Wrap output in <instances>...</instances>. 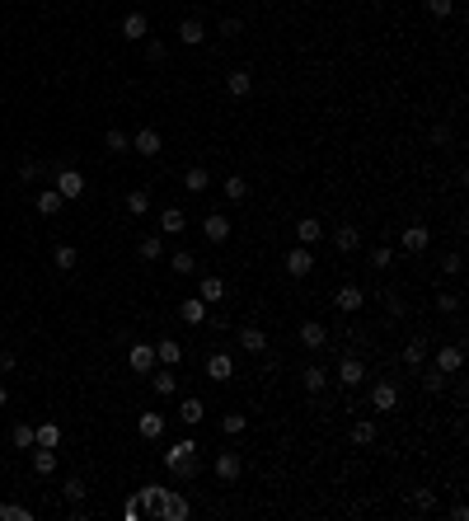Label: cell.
<instances>
[{
  "mask_svg": "<svg viewBox=\"0 0 469 521\" xmlns=\"http://www.w3.org/2000/svg\"><path fill=\"white\" fill-rule=\"evenodd\" d=\"M192 507H188V498L178 489H164L160 493V507H155V521H183Z\"/></svg>",
  "mask_w": 469,
  "mask_h": 521,
  "instance_id": "obj_1",
  "label": "cell"
},
{
  "mask_svg": "<svg viewBox=\"0 0 469 521\" xmlns=\"http://www.w3.org/2000/svg\"><path fill=\"white\" fill-rule=\"evenodd\" d=\"M333 305H338L343 315H357L361 305H366V291H361L357 282H343V286H338V291H333Z\"/></svg>",
  "mask_w": 469,
  "mask_h": 521,
  "instance_id": "obj_2",
  "label": "cell"
},
{
  "mask_svg": "<svg viewBox=\"0 0 469 521\" xmlns=\"http://www.w3.org/2000/svg\"><path fill=\"white\" fill-rule=\"evenodd\" d=\"M432 366H437L441 376H455V371L465 366V347H460V343H446V347H437V357H432Z\"/></svg>",
  "mask_w": 469,
  "mask_h": 521,
  "instance_id": "obj_3",
  "label": "cell"
},
{
  "mask_svg": "<svg viewBox=\"0 0 469 521\" xmlns=\"http://www.w3.org/2000/svg\"><path fill=\"white\" fill-rule=\"evenodd\" d=\"M52 188L62 193L66 202H76V197H85V174H80V169H62V174H57V183H52Z\"/></svg>",
  "mask_w": 469,
  "mask_h": 521,
  "instance_id": "obj_4",
  "label": "cell"
},
{
  "mask_svg": "<svg viewBox=\"0 0 469 521\" xmlns=\"http://www.w3.org/2000/svg\"><path fill=\"white\" fill-rule=\"evenodd\" d=\"M202 235H206V244H225V239H230V216L206 211V216H202Z\"/></svg>",
  "mask_w": 469,
  "mask_h": 521,
  "instance_id": "obj_5",
  "label": "cell"
},
{
  "mask_svg": "<svg viewBox=\"0 0 469 521\" xmlns=\"http://www.w3.org/2000/svg\"><path fill=\"white\" fill-rule=\"evenodd\" d=\"M239 474H244V456H239V451H220L216 456V479L220 484H234Z\"/></svg>",
  "mask_w": 469,
  "mask_h": 521,
  "instance_id": "obj_6",
  "label": "cell"
},
{
  "mask_svg": "<svg viewBox=\"0 0 469 521\" xmlns=\"http://www.w3.org/2000/svg\"><path fill=\"white\" fill-rule=\"evenodd\" d=\"M286 272H291V277H310V272H314V253H310V244H296V249L286 253Z\"/></svg>",
  "mask_w": 469,
  "mask_h": 521,
  "instance_id": "obj_7",
  "label": "cell"
},
{
  "mask_svg": "<svg viewBox=\"0 0 469 521\" xmlns=\"http://www.w3.org/2000/svg\"><path fill=\"white\" fill-rule=\"evenodd\" d=\"M394 404H399V390H394L390 380H375L371 385V409L375 413H394Z\"/></svg>",
  "mask_w": 469,
  "mask_h": 521,
  "instance_id": "obj_8",
  "label": "cell"
},
{
  "mask_svg": "<svg viewBox=\"0 0 469 521\" xmlns=\"http://www.w3.org/2000/svg\"><path fill=\"white\" fill-rule=\"evenodd\" d=\"M239 347L249 352V357H263L267 352V333L258 324H239Z\"/></svg>",
  "mask_w": 469,
  "mask_h": 521,
  "instance_id": "obj_9",
  "label": "cell"
},
{
  "mask_svg": "<svg viewBox=\"0 0 469 521\" xmlns=\"http://www.w3.org/2000/svg\"><path fill=\"white\" fill-rule=\"evenodd\" d=\"M188 456H197V442H192V437H178V442H174L169 451H164V470L174 474V470H178V465H183Z\"/></svg>",
  "mask_w": 469,
  "mask_h": 521,
  "instance_id": "obj_10",
  "label": "cell"
},
{
  "mask_svg": "<svg viewBox=\"0 0 469 521\" xmlns=\"http://www.w3.org/2000/svg\"><path fill=\"white\" fill-rule=\"evenodd\" d=\"M300 347H310V352L328 347V329L319 324V319H305V324H300Z\"/></svg>",
  "mask_w": 469,
  "mask_h": 521,
  "instance_id": "obj_11",
  "label": "cell"
},
{
  "mask_svg": "<svg viewBox=\"0 0 469 521\" xmlns=\"http://www.w3.org/2000/svg\"><path fill=\"white\" fill-rule=\"evenodd\" d=\"M127 362H132V371H141V376H150V371H155V347H150V343H136V347H132V352H127Z\"/></svg>",
  "mask_w": 469,
  "mask_h": 521,
  "instance_id": "obj_12",
  "label": "cell"
},
{
  "mask_svg": "<svg viewBox=\"0 0 469 521\" xmlns=\"http://www.w3.org/2000/svg\"><path fill=\"white\" fill-rule=\"evenodd\" d=\"M132 151H141V155H160V151H164V137H160L155 127H141L136 137H132Z\"/></svg>",
  "mask_w": 469,
  "mask_h": 521,
  "instance_id": "obj_13",
  "label": "cell"
},
{
  "mask_svg": "<svg viewBox=\"0 0 469 521\" xmlns=\"http://www.w3.org/2000/svg\"><path fill=\"white\" fill-rule=\"evenodd\" d=\"M188 230V211L183 207H164L160 211V235H183Z\"/></svg>",
  "mask_w": 469,
  "mask_h": 521,
  "instance_id": "obj_14",
  "label": "cell"
},
{
  "mask_svg": "<svg viewBox=\"0 0 469 521\" xmlns=\"http://www.w3.org/2000/svg\"><path fill=\"white\" fill-rule=\"evenodd\" d=\"M225 90H230L234 99H249V95H253V71H244V66H234L230 76H225Z\"/></svg>",
  "mask_w": 469,
  "mask_h": 521,
  "instance_id": "obj_15",
  "label": "cell"
},
{
  "mask_svg": "<svg viewBox=\"0 0 469 521\" xmlns=\"http://www.w3.org/2000/svg\"><path fill=\"white\" fill-rule=\"evenodd\" d=\"M178 43H183V48H202V43H206V24H202V19H183V24H178Z\"/></svg>",
  "mask_w": 469,
  "mask_h": 521,
  "instance_id": "obj_16",
  "label": "cell"
},
{
  "mask_svg": "<svg viewBox=\"0 0 469 521\" xmlns=\"http://www.w3.org/2000/svg\"><path fill=\"white\" fill-rule=\"evenodd\" d=\"M150 385H155V395H174V390H178V366H155V371H150Z\"/></svg>",
  "mask_w": 469,
  "mask_h": 521,
  "instance_id": "obj_17",
  "label": "cell"
},
{
  "mask_svg": "<svg viewBox=\"0 0 469 521\" xmlns=\"http://www.w3.org/2000/svg\"><path fill=\"white\" fill-rule=\"evenodd\" d=\"M333 244H338V253H357L361 249V225H338V230H333Z\"/></svg>",
  "mask_w": 469,
  "mask_h": 521,
  "instance_id": "obj_18",
  "label": "cell"
},
{
  "mask_svg": "<svg viewBox=\"0 0 469 521\" xmlns=\"http://www.w3.org/2000/svg\"><path fill=\"white\" fill-rule=\"evenodd\" d=\"M296 239H300V244H319V239H324V221H319V216H300V221H296Z\"/></svg>",
  "mask_w": 469,
  "mask_h": 521,
  "instance_id": "obj_19",
  "label": "cell"
},
{
  "mask_svg": "<svg viewBox=\"0 0 469 521\" xmlns=\"http://www.w3.org/2000/svg\"><path fill=\"white\" fill-rule=\"evenodd\" d=\"M432 244V230L427 225H404V253H422Z\"/></svg>",
  "mask_w": 469,
  "mask_h": 521,
  "instance_id": "obj_20",
  "label": "cell"
},
{
  "mask_svg": "<svg viewBox=\"0 0 469 521\" xmlns=\"http://www.w3.org/2000/svg\"><path fill=\"white\" fill-rule=\"evenodd\" d=\"M197 296H202L206 305H220V300H225V282H220L216 272H206L202 282H197Z\"/></svg>",
  "mask_w": 469,
  "mask_h": 521,
  "instance_id": "obj_21",
  "label": "cell"
},
{
  "mask_svg": "<svg viewBox=\"0 0 469 521\" xmlns=\"http://www.w3.org/2000/svg\"><path fill=\"white\" fill-rule=\"evenodd\" d=\"M178 319H183V324H202V319H206V300L202 296L178 300Z\"/></svg>",
  "mask_w": 469,
  "mask_h": 521,
  "instance_id": "obj_22",
  "label": "cell"
},
{
  "mask_svg": "<svg viewBox=\"0 0 469 521\" xmlns=\"http://www.w3.org/2000/svg\"><path fill=\"white\" fill-rule=\"evenodd\" d=\"M206 376H211V380H230L234 376L230 352H211V357H206Z\"/></svg>",
  "mask_w": 469,
  "mask_h": 521,
  "instance_id": "obj_23",
  "label": "cell"
},
{
  "mask_svg": "<svg viewBox=\"0 0 469 521\" xmlns=\"http://www.w3.org/2000/svg\"><path fill=\"white\" fill-rule=\"evenodd\" d=\"M300 385H305L310 395H319V390H324V385H328V366L310 362V366H305V371H300Z\"/></svg>",
  "mask_w": 469,
  "mask_h": 521,
  "instance_id": "obj_24",
  "label": "cell"
},
{
  "mask_svg": "<svg viewBox=\"0 0 469 521\" xmlns=\"http://www.w3.org/2000/svg\"><path fill=\"white\" fill-rule=\"evenodd\" d=\"M146 33H150V19L141 15V10H132V15L122 19V38H132V43H141Z\"/></svg>",
  "mask_w": 469,
  "mask_h": 521,
  "instance_id": "obj_25",
  "label": "cell"
},
{
  "mask_svg": "<svg viewBox=\"0 0 469 521\" xmlns=\"http://www.w3.org/2000/svg\"><path fill=\"white\" fill-rule=\"evenodd\" d=\"M338 380H343V385H361V380H366L361 357H343V362H338Z\"/></svg>",
  "mask_w": 469,
  "mask_h": 521,
  "instance_id": "obj_26",
  "label": "cell"
},
{
  "mask_svg": "<svg viewBox=\"0 0 469 521\" xmlns=\"http://www.w3.org/2000/svg\"><path fill=\"white\" fill-rule=\"evenodd\" d=\"M155 362L160 366H178V362H183V347L174 343V338H160V343H155Z\"/></svg>",
  "mask_w": 469,
  "mask_h": 521,
  "instance_id": "obj_27",
  "label": "cell"
},
{
  "mask_svg": "<svg viewBox=\"0 0 469 521\" xmlns=\"http://www.w3.org/2000/svg\"><path fill=\"white\" fill-rule=\"evenodd\" d=\"M62 207H66V197H62L57 188H43V193H38V216H57Z\"/></svg>",
  "mask_w": 469,
  "mask_h": 521,
  "instance_id": "obj_28",
  "label": "cell"
},
{
  "mask_svg": "<svg viewBox=\"0 0 469 521\" xmlns=\"http://www.w3.org/2000/svg\"><path fill=\"white\" fill-rule=\"evenodd\" d=\"M141 437H146V442H160V437H164V413H141Z\"/></svg>",
  "mask_w": 469,
  "mask_h": 521,
  "instance_id": "obj_29",
  "label": "cell"
},
{
  "mask_svg": "<svg viewBox=\"0 0 469 521\" xmlns=\"http://www.w3.org/2000/svg\"><path fill=\"white\" fill-rule=\"evenodd\" d=\"M33 446H52V451H57V446H62V427H57V423L33 427Z\"/></svg>",
  "mask_w": 469,
  "mask_h": 521,
  "instance_id": "obj_30",
  "label": "cell"
},
{
  "mask_svg": "<svg viewBox=\"0 0 469 521\" xmlns=\"http://www.w3.org/2000/svg\"><path fill=\"white\" fill-rule=\"evenodd\" d=\"M57 470V451L52 446H33V474H52Z\"/></svg>",
  "mask_w": 469,
  "mask_h": 521,
  "instance_id": "obj_31",
  "label": "cell"
},
{
  "mask_svg": "<svg viewBox=\"0 0 469 521\" xmlns=\"http://www.w3.org/2000/svg\"><path fill=\"white\" fill-rule=\"evenodd\" d=\"M183 188L188 193H206V188H211V174H206L202 165H192V169L183 174Z\"/></svg>",
  "mask_w": 469,
  "mask_h": 521,
  "instance_id": "obj_32",
  "label": "cell"
},
{
  "mask_svg": "<svg viewBox=\"0 0 469 521\" xmlns=\"http://www.w3.org/2000/svg\"><path fill=\"white\" fill-rule=\"evenodd\" d=\"M160 484H146V489L136 493V503H141V517H155V507H160Z\"/></svg>",
  "mask_w": 469,
  "mask_h": 521,
  "instance_id": "obj_33",
  "label": "cell"
},
{
  "mask_svg": "<svg viewBox=\"0 0 469 521\" xmlns=\"http://www.w3.org/2000/svg\"><path fill=\"white\" fill-rule=\"evenodd\" d=\"M52 263H57V268L62 272H71L80 263V253H76V244H57V249H52Z\"/></svg>",
  "mask_w": 469,
  "mask_h": 521,
  "instance_id": "obj_34",
  "label": "cell"
},
{
  "mask_svg": "<svg viewBox=\"0 0 469 521\" xmlns=\"http://www.w3.org/2000/svg\"><path fill=\"white\" fill-rule=\"evenodd\" d=\"M178 418H183L188 427H197L206 418V409H202V399H183V404H178Z\"/></svg>",
  "mask_w": 469,
  "mask_h": 521,
  "instance_id": "obj_35",
  "label": "cell"
},
{
  "mask_svg": "<svg viewBox=\"0 0 469 521\" xmlns=\"http://www.w3.org/2000/svg\"><path fill=\"white\" fill-rule=\"evenodd\" d=\"M422 362H427V343H422V338H413V343L404 347V366H408V371H418Z\"/></svg>",
  "mask_w": 469,
  "mask_h": 521,
  "instance_id": "obj_36",
  "label": "cell"
},
{
  "mask_svg": "<svg viewBox=\"0 0 469 521\" xmlns=\"http://www.w3.org/2000/svg\"><path fill=\"white\" fill-rule=\"evenodd\" d=\"M220 193H225V197H230V202H244V197H249V183H244V179H239V174H230V179H225V183H220Z\"/></svg>",
  "mask_w": 469,
  "mask_h": 521,
  "instance_id": "obj_37",
  "label": "cell"
},
{
  "mask_svg": "<svg viewBox=\"0 0 469 521\" xmlns=\"http://www.w3.org/2000/svg\"><path fill=\"white\" fill-rule=\"evenodd\" d=\"M127 211H132V216H146V211H150V193L132 188V193H127Z\"/></svg>",
  "mask_w": 469,
  "mask_h": 521,
  "instance_id": "obj_38",
  "label": "cell"
},
{
  "mask_svg": "<svg viewBox=\"0 0 469 521\" xmlns=\"http://www.w3.org/2000/svg\"><path fill=\"white\" fill-rule=\"evenodd\" d=\"M169 268L178 272V277H192V272H197V258H192V253H188V249H178V253H174V258H169Z\"/></svg>",
  "mask_w": 469,
  "mask_h": 521,
  "instance_id": "obj_39",
  "label": "cell"
},
{
  "mask_svg": "<svg viewBox=\"0 0 469 521\" xmlns=\"http://www.w3.org/2000/svg\"><path fill=\"white\" fill-rule=\"evenodd\" d=\"M104 146H108L113 155H122L127 146H132V137H127V132H118V127H108V132H104Z\"/></svg>",
  "mask_w": 469,
  "mask_h": 521,
  "instance_id": "obj_40",
  "label": "cell"
},
{
  "mask_svg": "<svg viewBox=\"0 0 469 521\" xmlns=\"http://www.w3.org/2000/svg\"><path fill=\"white\" fill-rule=\"evenodd\" d=\"M136 253H141V258H160V253H164V239H160V235H141Z\"/></svg>",
  "mask_w": 469,
  "mask_h": 521,
  "instance_id": "obj_41",
  "label": "cell"
},
{
  "mask_svg": "<svg viewBox=\"0 0 469 521\" xmlns=\"http://www.w3.org/2000/svg\"><path fill=\"white\" fill-rule=\"evenodd\" d=\"M244 427H249V418H244V413H225V418H220V432H225V437H239Z\"/></svg>",
  "mask_w": 469,
  "mask_h": 521,
  "instance_id": "obj_42",
  "label": "cell"
},
{
  "mask_svg": "<svg viewBox=\"0 0 469 521\" xmlns=\"http://www.w3.org/2000/svg\"><path fill=\"white\" fill-rule=\"evenodd\" d=\"M352 442H357V446H371L375 442V423H371V418H361V423L352 427Z\"/></svg>",
  "mask_w": 469,
  "mask_h": 521,
  "instance_id": "obj_43",
  "label": "cell"
},
{
  "mask_svg": "<svg viewBox=\"0 0 469 521\" xmlns=\"http://www.w3.org/2000/svg\"><path fill=\"white\" fill-rule=\"evenodd\" d=\"M33 512L24 503H0V521H29Z\"/></svg>",
  "mask_w": 469,
  "mask_h": 521,
  "instance_id": "obj_44",
  "label": "cell"
},
{
  "mask_svg": "<svg viewBox=\"0 0 469 521\" xmlns=\"http://www.w3.org/2000/svg\"><path fill=\"white\" fill-rule=\"evenodd\" d=\"M10 442H15L19 451H33V427H29V423H15V432H10Z\"/></svg>",
  "mask_w": 469,
  "mask_h": 521,
  "instance_id": "obj_45",
  "label": "cell"
},
{
  "mask_svg": "<svg viewBox=\"0 0 469 521\" xmlns=\"http://www.w3.org/2000/svg\"><path fill=\"white\" fill-rule=\"evenodd\" d=\"M85 493H90V489H85V479H66V498H71V503H85Z\"/></svg>",
  "mask_w": 469,
  "mask_h": 521,
  "instance_id": "obj_46",
  "label": "cell"
},
{
  "mask_svg": "<svg viewBox=\"0 0 469 521\" xmlns=\"http://www.w3.org/2000/svg\"><path fill=\"white\" fill-rule=\"evenodd\" d=\"M441 385H446V376H441L437 366H432V371H427V376H422V390H427V395H437Z\"/></svg>",
  "mask_w": 469,
  "mask_h": 521,
  "instance_id": "obj_47",
  "label": "cell"
},
{
  "mask_svg": "<svg viewBox=\"0 0 469 521\" xmlns=\"http://www.w3.org/2000/svg\"><path fill=\"white\" fill-rule=\"evenodd\" d=\"M451 10H455V0H427V15L432 19H446Z\"/></svg>",
  "mask_w": 469,
  "mask_h": 521,
  "instance_id": "obj_48",
  "label": "cell"
},
{
  "mask_svg": "<svg viewBox=\"0 0 469 521\" xmlns=\"http://www.w3.org/2000/svg\"><path fill=\"white\" fill-rule=\"evenodd\" d=\"M19 179H24V183L43 179V165H38V160H24V165H19Z\"/></svg>",
  "mask_w": 469,
  "mask_h": 521,
  "instance_id": "obj_49",
  "label": "cell"
},
{
  "mask_svg": "<svg viewBox=\"0 0 469 521\" xmlns=\"http://www.w3.org/2000/svg\"><path fill=\"white\" fill-rule=\"evenodd\" d=\"M197 470H202V460H197V456H188V460H183V465H178L174 474H178V479H197Z\"/></svg>",
  "mask_w": 469,
  "mask_h": 521,
  "instance_id": "obj_50",
  "label": "cell"
},
{
  "mask_svg": "<svg viewBox=\"0 0 469 521\" xmlns=\"http://www.w3.org/2000/svg\"><path fill=\"white\" fill-rule=\"evenodd\" d=\"M390 263H394V249H385V244L371 249V268H390Z\"/></svg>",
  "mask_w": 469,
  "mask_h": 521,
  "instance_id": "obj_51",
  "label": "cell"
},
{
  "mask_svg": "<svg viewBox=\"0 0 469 521\" xmlns=\"http://www.w3.org/2000/svg\"><path fill=\"white\" fill-rule=\"evenodd\" d=\"M437 305L446 310V315H455V310H460V296H451V291H441V296H437Z\"/></svg>",
  "mask_w": 469,
  "mask_h": 521,
  "instance_id": "obj_52",
  "label": "cell"
},
{
  "mask_svg": "<svg viewBox=\"0 0 469 521\" xmlns=\"http://www.w3.org/2000/svg\"><path fill=\"white\" fill-rule=\"evenodd\" d=\"M418 507H422V512H437V493H432V489H418Z\"/></svg>",
  "mask_w": 469,
  "mask_h": 521,
  "instance_id": "obj_53",
  "label": "cell"
},
{
  "mask_svg": "<svg viewBox=\"0 0 469 521\" xmlns=\"http://www.w3.org/2000/svg\"><path fill=\"white\" fill-rule=\"evenodd\" d=\"M146 57H150V62H164V57H169V52H164V43H146Z\"/></svg>",
  "mask_w": 469,
  "mask_h": 521,
  "instance_id": "obj_54",
  "label": "cell"
},
{
  "mask_svg": "<svg viewBox=\"0 0 469 521\" xmlns=\"http://www.w3.org/2000/svg\"><path fill=\"white\" fill-rule=\"evenodd\" d=\"M432 141H437V146H446V141H451V127H446V123H437V127H432Z\"/></svg>",
  "mask_w": 469,
  "mask_h": 521,
  "instance_id": "obj_55",
  "label": "cell"
},
{
  "mask_svg": "<svg viewBox=\"0 0 469 521\" xmlns=\"http://www.w3.org/2000/svg\"><path fill=\"white\" fill-rule=\"evenodd\" d=\"M441 268H446V272H451V277H455V272L465 268V263H460V253H446V263H441Z\"/></svg>",
  "mask_w": 469,
  "mask_h": 521,
  "instance_id": "obj_56",
  "label": "cell"
},
{
  "mask_svg": "<svg viewBox=\"0 0 469 521\" xmlns=\"http://www.w3.org/2000/svg\"><path fill=\"white\" fill-rule=\"evenodd\" d=\"M211 329L225 333V329H230V315H220V310H216V315H211Z\"/></svg>",
  "mask_w": 469,
  "mask_h": 521,
  "instance_id": "obj_57",
  "label": "cell"
},
{
  "mask_svg": "<svg viewBox=\"0 0 469 521\" xmlns=\"http://www.w3.org/2000/svg\"><path fill=\"white\" fill-rule=\"evenodd\" d=\"M5 404H10V390H5V385H0V409H5Z\"/></svg>",
  "mask_w": 469,
  "mask_h": 521,
  "instance_id": "obj_58",
  "label": "cell"
}]
</instances>
